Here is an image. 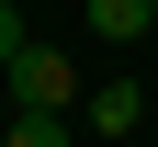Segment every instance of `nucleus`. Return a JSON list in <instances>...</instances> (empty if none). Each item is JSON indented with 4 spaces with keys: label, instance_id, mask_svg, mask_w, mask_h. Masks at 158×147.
I'll use <instances>...</instances> for the list:
<instances>
[{
    "label": "nucleus",
    "instance_id": "1",
    "mask_svg": "<svg viewBox=\"0 0 158 147\" xmlns=\"http://www.w3.org/2000/svg\"><path fill=\"white\" fill-rule=\"evenodd\" d=\"M0 79H11V102H23V113H68V102H79V68H68L56 45H34V34H23V57H11Z\"/></svg>",
    "mask_w": 158,
    "mask_h": 147
},
{
    "label": "nucleus",
    "instance_id": "2",
    "mask_svg": "<svg viewBox=\"0 0 158 147\" xmlns=\"http://www.w3.org/2000/svg\"><path fill=\"white\" fill-rule=\"evenodd\" d=\"M90 124H102V136H135V124H147V91H135V79H102V91H90Z\"/></svg>",
    "mask_w": 158,
    "mask_h": 147
},
{
    "label": "nucleus",
    "instance_id": "3",
    "mask_svg": "<svg viewBox=\"0 0 158 147\" xmlns=\"http://www.w3.org/2000/svg\"><path fill=\"white\" fill-rule=\"evenodd\" d=\"M90 34L102 45H147V0H90Z\"/></svg>",
    "mask_w": 158,
    "mask_h": 147
},
{
    "label": "nucleus",
    "instance_id": "4",
    "mask_svg": "<svg viewBox=\"0 0 158 147\" xmlns=\"http://www.w3.org/2000/svg\"><path fill=\"white\" fill-rule=\"evenodd\" d=\"M0 147H68V113H11Z\"/></svg>",
    "mask_w": 158,
    "mask_h": 147
},
{
    "label": "nucleus",
    "instance_id": "5",
    "mask_svg": "<svg viewBox=\"0 0 158 147\" xmlns=\"http://www.w3.org/2000/svg\"><path fill=\"white\" fill-rule=\"evenodd\" d=\"M11 57H23V11L0 0V68H11Z\"/></svg>",
    "mask_w": 158,
    "mask_h": 147
},
{
    "label": "nucleus",
    "instance_id": "6",
    "mask_svg": "<svg viewBox=\"0 0 158 147\" xmlns=\"http://www.w3.org/2000/svg\"><path fill=\"white\" fill-rule=\"evenodd\" d=\"M147 34H158V0H147Z\"/></svg>",
    "mask_w": 158,
    "mask_h": 147
}]
</instances>
